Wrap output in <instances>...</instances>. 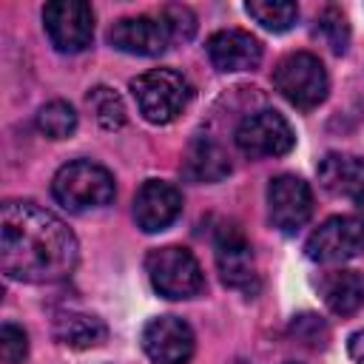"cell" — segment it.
<instances>
[{
	"label": "cell",
	"instance_id": "17",
	"mask_svg": "<svg viewBox=\"0 0 364 364\" xmlns=\"http://www.w3.org/2000/svg\"><path fill=\"white\" fill-rule=\"evenodd\" d=\"M318 293L330 313L350 316L364 304V279L355 270H333L318 282Z\"/></svg>",
	"mask_w": 364,
	"mask_h": 364
},
{
	"label": "cell",
	"instance_id": "2",
	"mask_svg": "<svg viewBox=\"0 0 364 364\" xmlns=\"http://www.w3.org/2000/svg\"><path fill=\"white\" fill-rule=\"evenodd\" d=\"M131 94L139 114L154 125L173 122L193 100V85L173 68H151L131 80Z\"/></svg>",
	"mask_w": 364,
	"mask_h": 364
},
{
	"label": "cell",
	"instance_id": "6",
	"mask_svg": "<svg viewBox=\"0 0 364 364\" xmlns=\"http://www.w3.org/2000/svg\"><path fill=\"white\" fill-rule=\"evenodd\" d=\"M213 256H216V270L225 287L239 290L245 296H253L259 290V273H256V259L247 236L236 225H222L213 236Z\"/></svg>",
	"mask_w": 364,
	"mask_h": 364
},
{
	"label": "cell",
	"instance_id": "25",
	"mask_svg": "<svg viewBox=\"0 0 364 364\" xmlns=\"http://www.w3.org/2000/svg\"><path fill=\"white\" fill-rule=\"evenodd\" d=\"M347 353H350L353 361L364 364V330H358V333L350 336V341H347Z\"/></svg>",
	"mask_w": 364,
	"mask_h": 364
},
{
	"label": "cell",
	"instance_id": "8",
	"mask_svg": "<svg viewBox=\"0 0 364 364\" xmlns=\"http://www.w3.org/2000/svg\"><path fill=\"white\" fill-rule=\"evenodd\" d=\"M43 28L63 54H80L94 40V11L82 0H54L43 9Z\"/></svg>",
	"mask_w": 364,
	"mask_h": 364
},
{
	"label": "cell",
	"instance_id": "23",
	"mask_svg": "<svg viewBox=\"0 0 364 364\" xmlns=\"http://www.w3.org/2000/svg\"><path fill=\"white\" fill-rule=\"evenodd\" d=\"M28 355V336L23 327L6 321L0 327V358L6 364H23Z\"/></svg>",
	"mask_w": 364,
	"mask_h": 364
},
{
	"label": "cell",
	"instance_id": "14",
	"mask_svg": "<svg viewBox=\"0 0 364 364\" xmlns=\"http://www.w3.org/2000/svg\"><path fill=\"white\" fill-rule=\"evenodd\" d=\"M182 213V193L159 179H148L134 196V219L145 233H159Z\"/></svg>",
	"mask_w": 364,
	"mask_h": 364
},
{
	"label": "cell",
	"instance_id": "12",
	"mask_svg": "<svg viewBox=\"0 0 364 364\" xmlns=\"http://www.w3.org/2000/svg\"><path fill=\"white\" fill-rule=\"evenodd\" d=\"M193 347V330L176 316H159L142 327V350L154 364H188Z\"/></svg>",
	"mask_w": 364,
	"mask_h": 364
},
{
	"label": "cell",
	"instance_id": "3",
	"mask_svg": "<svg viewBox=\"0 0 364 364\" xmlns=\"http://www.w3.org/2000/svg\"><path fill=\"white\" fill-rule=\"evenodd\" d=\"M51 193L65 210L85 213V210H97V208H105L108 202H114L117 185H114V176L108 173V168H102L91 159H74L54 173Z\"/></svg>",
	"mask_w": 364,
	"mask_h": 364
},
{
	"label": "cell",
	"instance_id": "11",
	"mask_svg": "<svg viewBox=\"0 0 364 364\" xmlns=\"http://www.w3.org/2000/svg\"><path fill=\"white\" fill-rule=\"evenodd\" d=\"M108 43L117 51L125 54H136V57H156L162 51H168L173 46V34L168 28V23L156 14H142V17H122L111 26L108 31Z\"/></svg>",
	"mask_w": 364,
	"mask_h": 364
},
{
	"label": "cell",
	"instance_id": "9",
	"mask_svg": "<svg viewBox=\"0 0 364 364\" xmlns=\"http://www.w3.org/2000/svg\"><path fill=\"white\" fill-rule=\"evenodd\" d=\"M304 253L310 262L318 264H338L364 253V219L361 216H330L321 222L307 245Z\"/></svg>",
	"mask_w": 364,
	"mask_h": 364
},
{
	"label": "cell",
	"instance_id": "13",
	"mask_svg": "<svg viewBox=\"0 0 364 364\" xmlns=\"http://www.w3.org/2000/svg\"><path fill=\"white\" fill-rule=\"evenodd\" d=\"M208 60L216 71H253L262 63V43L242 28H222L205 43Z\"/></svg>",
	"mask_w": 364,
	"mask_h": 364
},
{
	"label": "cell",
	"instance_id": "18",
	"mask_svg": "<svg viewBox=\"0 0 364 364\" xmlns=\"http://www.w3.org/2000/svg\"><path fill=\"white\" fill-rule=\"evenodd\" d=\"M105 333H108L105 324L88 313L68 310V313H57V318H54V338L74 350H88V347L102 344Z\"/></svg>",
	"mask_w": 364,
	"mask_h": 364
},
{
	"label": "cell",
	"instance_id": "1",
	"mask_svg": "<svg viewBox=\"0 0 364 364\" xmlns=\"http://www.w3.org/2000/svg\"><path fill=\"white\" fill-rule=\"evenodd\" d=\"M77 259V236L51 210L23 199L0 208V267L9 279L51 284L71 276Z\"/></svg>",
	"mask_w": 364,
	"mask_h": 364
},
{
	"label": "cell",
	"instance_id": "5",
	"mask_svg": "<svg viewBox=\"0 0 364 364\" xmlns=\"http://www.w3.org/2000/svg\"><path fill=\"white\" fill-rule=\"evenodd\" d=\"M273 85L290 105L310 111L324 102V97L330 91V77L316 54L293 51L279 60V65L273 71Z\"/></svg>",
	"mask_w": 364,
	"mask_h": 364
},
{
	"label": "cell",
	"instance_id": "20",
	"mask_svg": "<svg viewBox=\"0 0 364 364\" xmlns=\"http://www.w3.org/2000/svg\"><path fill=\"white\" fill-rule=\"evenodd\" d=\"M37 131L48 139H65L77 131V111L65 100H51L37 111Z\"/></svg>",
	"mask_w": 364,
	"mask_h": 364
},
{
	"label": "cell",
	"instance_id": "22",
	"mask_svg": "<svg viewBox=\"0 0 364 364\" xmlns=\"http://www.w3.org/2000/svg\"><path fill=\"white\" fill-rule=\"evenodd\" d=\"M316 37L324 40V43L330 46V51L344 54V51H347V43H350V26H347L344 11L336 9V6H327V9L316 17Z\"/></svg>",
	"mask_w": 364,
	"mask_h": 364
},
{
	"label": "cell",
	"instance_id": "7",
	"mask_svg": "<svg viewBox=\"0 0 364 364\" xmlns=\"http://www.w3.org/2000/svg\"><path fill=\"white\" fill-rule=\"evenodd\" d=\"M233 139H236V148L250 159L284 156L296 145V134H293L290 122L273 108H262L256 114H247L239 122Z\"/></svg>",
	"mask_w": 364,
	"mask_h": 364
},
{
	"label": "cell",
	"instance_id": "15",
	"mask_svg": "<svg viewBox=\"0 0 364 364\" xmlns=\"http://www.w3.org/2000/svg\"><path fill=\"white\" fill-rule=\"evenodd\" d=\"M316 176L321 182V188L333 196H344V199H361L364 196V159L353 156V154H324L318 159Z\"/></svg>",
	"mask_w": 364,
	"mask_h": 364
},
{
	"label": "cell",
	"instance_id": "24",
	"mask_svg": "<svg viewBox=\"0 0 364 364\" xmlns=\"http://www.w3.org/2000/svg\"><path fill=\"white\" fill-rule=\"evenodd\" d=\"M159 17L168 23V28L173 34V43H188L196 31V17L185 6H165V9H159Z\"/></svg>",
	"mask_w": 364,
	"mask_h": 364
},
{
	"label": "cell",
	"instance_id": "16",
	"mask_svg": "<svg viewBox=\"0 0 364 364\" xmlns=\"http://www.w3.org/2000/svg\"><path fill=\"white\" fill-rule=\"evenodd\" d=\"M182 173L191 182H219L230 173V159L210 136H196L182 159Z\"/></svg>",
	"mask_w": 364,
	"mask_h": 364
},
{
	"label": "cell",
	"instance_id": "10",
	"mask_svg": "<svg viewBox=\"0 0 364 364\" xmlns=\"http://www.w3.org/2000/svg\"><path fill=\"white\" fill-rule=\"evenodd\" d=\"M267 213H270V225L279 233H284V236L299 233L313 216L310 185L293 173L273 176L267 185Z\"/></svg>",
	"mask_w": 364,
	"mask_h": 364
},
{
	"label": "cell",
	"instance_id": "19",
	"mask_svg": "<svg viewBox=\"0 0 364 364\" xmlns=\"http://www.w3.org/2000/svg\"><path fill=\"white\" fill-rule=\"evenodd\" d=\"M245 11L267 31H287L296 26L299 20V6L296 3H284V0H250L245 6Z\"/></svg>",
	"mask_w": 364,
	"mask_h": 364
},
{
	"label": "cell",
	"instance_id": "21",
	"mask_svg": "<svg viewBox=\"0 0 364 364\" xmlns=\"http://www.w3.org/2000/svg\"><path fill=\"white\" fill-rule=\"evenodd\" d=\"M88 108L94 111V119L105 128V131H119L125 125V105H122V97L108 88V85H97L88 91L85 97Z\"/></svg>",
	"mask_w": 364,
	"mask_h": 364
},
{
	"label": "cell",
	"instance_id": "4",
	"mask_svg": "<svg viewBox=\"0 0 364 364\" xmlns=\"http://www.w3.org/2000/svg\"><path fill=\"white\" fill-rule=\"evenodd\" d=\"M145 270L154 290L165 299H193L205 290V273L188 247H154L145 256Z\"/></svg>",
	"mask_w": 364,
	"mask_h": 364
},
{
	"label": "cell",
	"instance_id": "26",
	"mask_svg": "<svg viewBox=\"0 0 364 364\" xmlns=\"http://www.w3.org/2000/svg\"><path fill=\"white\" fill-rule=\"evenodd\" d=\"M355 205H358V213H361V219H364V196H361V199H358Z\"/></svg>",
	"mask_w": 364,
	"mask_h": 364
}]
</instances>
